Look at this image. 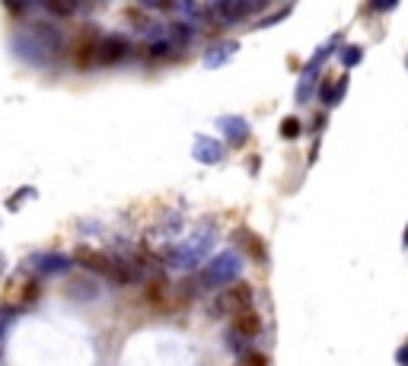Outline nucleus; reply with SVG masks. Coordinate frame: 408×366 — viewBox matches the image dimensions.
I'll return each instance as SVG.
<instances>
[{
  "instance_id": "obj_1",
  "label": "nucleus",
  "mask_w": 408,
  "mask_h": 366,
  "mask_svg": "<svg viewBox=\"0 0 408 366\" xmlns=\"http://www.w3.org/2000/svg\"><path fill=\"white\" fill-rule=\"evenodd\" d=\"M214 242H217V230H214V223L207 220V223H201L198 230H191V236L185 242H179V246H173V248H163V252H159V264L175 268V271H191L211 255Z\"/></svg>"
},
{
  "instance_id": "obj_2",
  "label": "nucleus",
  "mask_w": 408,
  "mask_h": 366,
  "mask_svg": "<svg viewBox=\"0 0 408 366\" xmlns=\"http://www.w3.org/2000/svg\"><path fill=\"white\" fill-rule=\"evenodd\" d=\"M240 274H242V255L227 248V252L214 255L211 262H207V268L198 277V284L207 287V290H214V287H233L240 280Z\"/></svg>"
},
{
  "instance_id": "obj_3",
  "label": "nucleus",
  "mask_w": 408,
  "mask_h": 366,
  "mask_svg": "<svg viewBox=\"0 0 408 366\" xmlns=\"http://www.w3.org/2000/svg\"><path fill=\"white\" fill-rule=\"evenodd\" d=\"M249 306H252V287L249 284H233V287H227V290L214 299L211 315H227V312L240 315V312H246Z\"/></svg>"
},
{
  "instance_id": "obj_4",
  "label": "nucleus",
  "mask_w": 408,
  "mask_h": 366,
  "mask_svg": "<svg viewBox=\"0 0 408 366\" xmlns=\"http://www.w3.org/2000/svg\"><path fill=\"white\" fill-rule=\"evenodd\" d=\"M268 7L265 0H249V3H242V0H217L211 7V16L223 19V23H240V19H249V16L262 13Z\"/></svg>"
},
{
  "instance_id": "obj_5",
  "label": "nucleus",
  "mask_w": 408,
  "mask_h": 366,
  "mask_svg": "<svg viewBox=\"0 0 408 366\" xmlns=\"http://www.w3.org/2000/svg\"><path fill=\"white\" fill-rule=\"evenodd\" d=\"M13 51H16V58H23L26 64H36V67H45L48 61H52V54L38 45V42L26 29H19L13 35Z\"/></svg>"
},
{
  "instance_id": "obj_6",
  "label": "nucleus",
  "mask_w": 408,
  "mask_h": 366,
  "mask_svg": "<svg viewBox=\"0 0 408 366\" xmlns=\"http://www.w3.org/2000/svg\"><path fill=\"white\" fill-rule=\"evenodd\" d=\"M131 51L128 38L125 35H102L99 38V58L96 64H102V67H112V64H118V61H125Z\"/></svg>"
},
{
  "instance_id": "obj_7",
  "label": "nucleus",
  "mask_w": 408,
  "mask_h": 366,
  "mask_svg": "<svg viewBox=\"0 0 408 366\" xmlns=\"http://www.w3.org/2000/svg\"><path fill=\"white\" fill-rule=\"evenodd\" d=\"M26 32H29V35L36 38L38 45L45 48L52 58H58L61 48H64V35H61V29H58L54 23H48V19H42V23H32Z\"/></svg>"
},
{
  "instance_id": "obj_8",
  "label": "nucleus",
  "mask_w": 408,
  "mask_h": 366,
  "mask_svg": "<svg viewBox=\"0 0 408 366\" xmlns=\"http://www.w3.org/2000/svg\"><path fill=\"white\" fill-rule=\"evenodd\" d=\"M77 264L86 268L90 274H99V277L115 274V258L106 252H96V248H77Z\"/></svg>"
},
{
  "instance_id": "obj_9",
  "label": "nucleus",
  "mask_w": 408,
  "mask_h": 366,
  "mask_svg": "<svg viewBox=\"0 0 408 366\" xmlns=\"http://www.w3.org/2000/svg\"><path fill=\"white\" fill-rule=\"evenodd\" d=\"M217 127H220V134H223V141H227V147H233V150L249 141V121L242 118V115H220Z\"/></svg>"
},
{
  "instance_id": "obj_10",
  "label": "nucleus",
  "mask_w": 408,
  "mask_h": 366,
  "mask_svg": "<svg viewBox=\"0 0 408 366\" xmlns=\"http://www.w3.org/2000/svg\"><path fill=\"white\" fill-rule=\"evenodd\" d=\"M227 153V143H220L217 137H207V134H195V143H191V157L204 166H217Z\"/></svg>"
},
{
  "instance_id": "obj_11",
  "label": "nucleus",
  "mask_w": 408,
  "mask_h": 366,
  "mask_svg": "<svg viewBox=\"0 0 408 366\" xmlns=\"http://www.w3.org/2000/svg\"><path fill=\"white\" fill-rule=\"evenodd\" d=\"M99 58V38H96V29H86L84 35L77 38L74 45V67L77 70H90Z\"/></svg>"
},
{
  "instance_id": "obj_12",
  "label": "nucleus",
  "mask_w": 408,
  "mask_h": 366,
  "mask_svg": "<svg viewBox=\"0 0 408 366\" xmlns=\"http://www.w3.org/2000/svg\"><path fill=\"white\" fill-rule=\"evenodd\" d=\"M29 264L38 271V277H52V274H68L70 258L61 252H48V255H36Z\"/></svg>"
},
{
  "instance_id": "obj_13",
  "label": "nucleus",
  "mask_w": 408,
  "mask_h": 366,
  "mask_svg": "<svg viewBox=\"0 0 408 366\" xmlns=\"http://www.w3.org/2000/svg\"><path fill=\"white\" fill-rule=\"evenodd\" d=\"M236 242L242 246V255H249L252 262H268V246H265L262 236H256L252 230H246V226H240L236 230Z\"/></svg>"
},
{
  "instance_id": "obj_14",
  "label": "nucleus",
  "mask_w": 408,
  "mask_h": 366,
  "mask_svg": "<svg viewBox=\"0 0 408 366\" xmlns=\"http://www.w3.org/2000/svg\"><path fill=\"white\" fill-rule=\"evenodd\" d=\"M262 328H265V321H262V315L256 312V309H246V312H240L233 319V335H240L242 341H249V337H258L262 335Z\"/></svg>"
},
{
  "instance_id": "obj_15",
  "label": "nucleus",
  "mask_w": 408,
  "mask_h": 366,
  "mask_svg": "<svg viewBox=\"0 0 408 366\" xmlns=\"http://www.w3.org/2000/svg\"><path fill=\"white\" fill-rule=\"evenodd\" d=\"M338 45V35H332L329 38V42H325L322 48H316V54H313L310 61H306V64H303V77L300 80H306V83H316V70L322 67L325 61H329V54H332V48Z\"/></svg>"
},
{
  "instance_id": "obj_16",
  "label": "nucleus",
  "mask_w": 408,
  "mask_h": 366,
  "mask_svg": "<svg viewBox=\"0 0 408 366\" xmlns=\"http://www.w3.org/2000/svg\"><path fill=\"white\" fill-rule=\"evenodd\" d=\"M348 77H338V80H325L322 86H319V102L322 105H329V109H332V105H338L341 102V96H345V93H348Z\"/></svg>"
},
{
  "instance_id": "obj_17",
  "label": "nucleus",
  "mask_w": 408,
  "mask_h": 366,
  "mask_svg": "<svg viewBox=\"0 0 408 366\" xmlns=\"http://www.w3.org/2000/svg\"><path fill=\"white\" fill-rule=\"evenodd\" d=\"M236 42H217V45H211L207 51H204V67H223L230 58H233V51H236Z\"/></svg>"
},
{
  "instance_id": "obj_18",
  "label": "nucleus",
  "mask_w": 408,
  "mask_h": 366,
  "mask_svg": "<svg viewBox=\"0 0 408 366\" xmlns=\"http://www.w3.org/2000/svg\"><path fill=\"white\" fill-rule=\"evenodd\" d=\"M144 299L153 309H166V280L163 277H153L144 284Z\"/></svg>"
},
{
  "instance_id": "obj_19",
  "label": "nucleus",
  "mask_w": 408,
  "mask_h": 366,
  "mask_svg": "<svg viewBox=\"0 0 408 366\" xmlns=\"http://www.w3.org/2000/svg\"><path fill=\"white\" fill-rule=\"evenodd\" d=\"M198 35V29L191 23H169V42H173L175 48H185V45H191V38Z\"/></svg>"
},
{
  "instance_id": "obj_20",
  "label": "nucleus",
  "mask_w": 408,
  "mask_h": 366,
  "mask_svg": "<svg viewBox=\"0 0 408 366\" xmlns=\"http://www.w3.org/2000/svg\"><path fill=\"white\" fill-rule=\"evenodd\" d=\"M99 293V287L93 284V280H86V277H80V280H70L68 284V296L70 299H93Z\"/></svg>"
},
{
  "instance_id": "obj_21",
  "label": "nucleus",
  "mask_w": 408,
  "mask_h": 366,
  "mask_svg": "<svg viewBox=\"0 0 408 366\" xmlns=\"http://www.w3.org/2000/svg\"><path fill=\"white\" fill-rule=\"evenodd\" d=\"M338 61L345 64V70L357 67V64L363 61V48H361V45H345V48L338 51Z\"/></svg>"
},
{
  "instance_id": "obj_22",
  "label": "nucleus",
  "mask_w": 408,
  "mask_h": 366,
  "mask_svg": "<svg viewBox=\"0 0 408 366\" xmlns=\"http://www.w3.org/2000/svg\"><path fill=\"white\" fill-rule=\"evenodd\" d=\"M169 51H175V45L169 42V38H157V42H150V45H147V58H150V61L169 58Z\"/></svg>"
},
{
  "instance_id": "obj_23",
  "label": "nucleus",
  "mask_w": 408,
  "mask_h": 366,
  "mask_svg": "<svg viewBox=\"0 0 408 366\" xmlns=\"http://www.w3.org/2000/svg\"><path fill=\"white\" fill-rule=\"evenodd\" d=\"M303 134V125H300V118H294V115H288V118L281 121V137L284 141H297V137Z\"/></svg>"
},
{
  "instance_id": "obj_24",
  "label": "nucleus",
  "mask_w": 408,
  "mask_h": 366,
  "mask_svg": "<svg viewBox=\"0 0 408 366\" xmlns=\"http://www.w3.org/2000/svg\"><path fill=\"white\" fill-rule=\"evenodd\" d=\"M38 296H42V280H38V277H32V280H26V287H23V306L36 303Z\"/></svg>"
},
{
  "instance_id": "obj_25",
  "label": "nucleus",
  "mask_w": 408,
  "mask_h": 366,
  "mask_svg": "<svg viewBox=\"0 0 408 366\" xmlns=\"http://www.w3.org/2000/svg\"><path fill=\"white\" fill-rule=\"evenodd\" d=\"M290 10H294V7H281L278 13H272V16H265V19H258V23H256V29H268L272 23H281V19H288V16H290Z\"/></svg>"
},
{
  "instance_id": "obj_26",
  "label": "nucleus",
  "mask_w": 408,
  "mask_h": 366,
  "mask_svg": "<svg viewBox=\"0 0 408 366\" xmlns=\"http://www.w3.org/2000/svg\"><path fill=\"white\" fill-rule=\"evenodd\" d=\"M45 10H48V13H54V16H74L77 13V3H54V0H48Z\"/></svg>"
},
{
  "instance_id": "obj_27",
  "label": "nucleus",
  "mask_w": 408,
  "mask_h": 366,
  "mask_svg": "<svg viewBox=\"0 0 408 366\" xmlns=\"http://www.w3.org/2000/svg\"><path fill=\"white\" fill-rule=\"evenodd\" d=\"M313 99V83H306V80H300V86H297V102H310Z\"/></svg>"
},
{
  "instance_id": "obj_28",
  "label": "nucleus",
  "mask_w": 408,
  "mask_h": 366,
  "mask_svg": "<svg viewBox=\"0 0 408 366\" xmlns=\"http://www.w3.org/2000/svg\"><path fill=\"white\" fill-rule=\"evenodd\" d=\"M240 366H268V357L265 353H246Z\"/></svg>"
},
{
  "instance_id": "obj_29",
  "label": "nucleus",
  "mask_w": 408,
  "mask_h": 366,
  "mask_svg": "<svg viewBox=\"0 0 408 366\" xmlns=\"http://www.w3.org/2000/svg\"><path fill=\"white\" fill-rule=\"evenodd\" d=\"M32 195H36V188H23V191H19L16 198H10L7 207H10V210H19V201H23V198H32Z\"/></svg>"
},
{
  "instance_id": "obj_30",
  "label": "nucleus",
  "mask_w": 408,
  "mask_h": 366,
  "mask_svg": "<svg viewBox=\"0 0 408 366\" xmlns=\"http://www.w3.org/2000/svg\"><path fill=\"white\" fill-rule=\"evenodd\" d=\"M395 7H399V0H389V3H370L367 10H370V13H389V10H395Z\"/></svg>"
},
{
  "instance_id": "obj_31",
  "label": "nucleus",
  "mask_w": 408,
  "mask_h": 366,
  "mask_svg": "<svg viewBox=\"0 0 408 366\" xmlns=\"http://www.w3.org/2000/svg\"><path fill=\"white\" fill-rule=\"evenodd\" d=\"M128 19H131V23H134V29H144V26H147L144 13H137V10H134V7H131V10H128Z\"/></svg>"
},
{
  "instance_id": "obj_32",
  "label": "nucleus",
  "mask_w": 408,
  "mask_h": 366,
  "mask_svg": "<svg viewBox=\"0 0 408 366\" xmlns=\"http://www.w3.org/2000/svg\"><path fill=\"white\" fill-rule=\"evenodd\" d=\"M395 363H402V366H408V344H402L399 351H395Z\"/></svg>"
},
{
  "instance_id": "obj_33",
  "label": "nucleus",
  "mask_w": 408,
  "mask_h": 366,
  "mask_svg": "<svg viewBox=\"0 0 408 366\" xmlns=\"http://www.w3.org/2000/svg\"><path fill=\"white\" fill-rule=\"evenodd\" d=\"M7 325H10V309H0V335L7 331Z\"/></svg>"
},
{
  "instance_id": "obj_34",
  "label": "nucleus",
  "mask_w": 408,
  "mask_h": 366,
  "mask_svg": "<svg viewBox=\"0 0 408 366\" xmlns=\"http://www.w3.org/2000/svg\"><path fill=\"white\" fill-rule=\"evenodd\" d=\"M325 127V115H316V118H313V131H322Z\"/></svg>"
},
{
  "instance_id": "obj_35",
  "label": "nucleus",
  "mask_w": 408,
  "mask_h": 366,
  "mask_svg": "<svg viewBox=\"0 0 408 366\" xmlns=\"http://www.w3.org/2000/svg\"><path fill=\"white\" fill-rule=\"evenodd\" d=\"M7 10H10V13H26L29 7H23V3H7Z\"/></svg>"
},
{
  "instance_id": "obj_36",
  "label": "nucleus",
  "mask_w": 408,
  "mask_h": 366,
  "mask_svg": "<svg viewBox=\"0 0 408 366\" xmlns=\"http://www.w3.org/2000/svg\"><path fill=\"white\" fill-rule=\"evenodd\" d=\"M402 246L408 248V226H405V236H402Z\"/></svg>"
},
{
  "instance_id": "obj_37",
  "label": "nucleus",
  "mask_w": 408,
  "mask_h": 366,
  "mask_svg": "<svg viewBox=\"0 0 408 366\" xmlns=\"http://www.w3.org/2000/svg\"><path fill=\"white\" fill-rule=\"evenodd\" d=\"M405 70H408V54H405Z\"/></svg>"
}]
</instances>
